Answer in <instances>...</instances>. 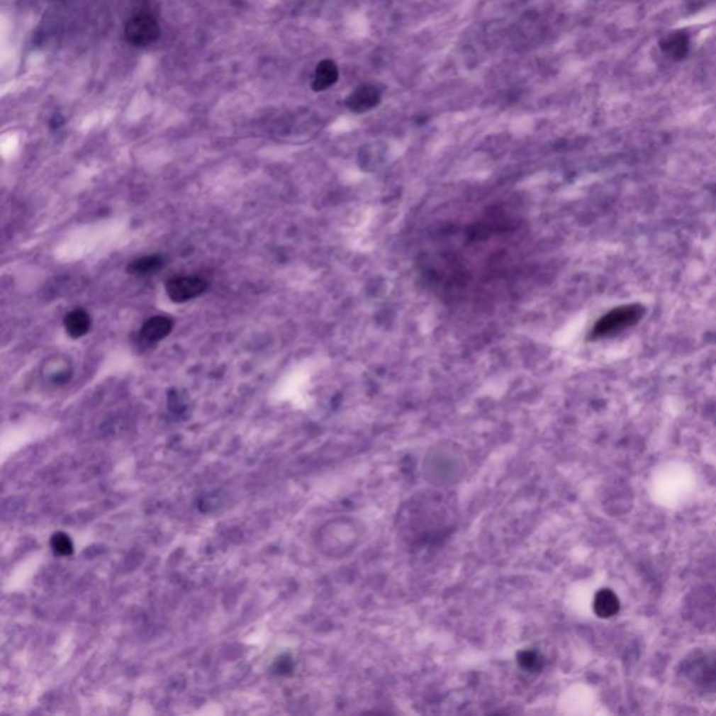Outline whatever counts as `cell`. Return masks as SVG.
I'll return each mask as SVG.
<instances>
[{
  "mask_svg": "<svg viewBox=\"0 0 716 716\" xmlns=\"http://www.w3.org/2000/svg\"><path fill=\"white\" fill-rule=\"evenodd\" d=\"M466 470L464 454L452 445H440L430 449L421 462L423 479L437 490H447L459 484Z\"/></svg>",
  "mask_w": 716,
  "mask_h": 716,
  "instance_id": "6da1fadb",
  "label": "cell"
},
{
  "mask_svg": "<svg viewBox=\"0 0 716 716\" xmlns=\"http://www.w3.org/2000/svg\"><path fill=\"white\" fill-rule=\"evenodd\" d=\"M364 537V527L357 519L337 516L328 520L318 532V550L330 560H343L353 554Z\"/></svg>",
  "mask_w": 716,
  "mask_h": 716,
  "instance_id": "7a4b0ae2",
  "label": "cell"
},
{
  "mask_svg": "<svg viewBox=\"0 0 716 716\" xmlns=\"http://www.w3.org/2000/svg\"><path fill=\"white\" fill-rule=\"evenodd\" d=\"M644 315V309L639 306H625L615 308L606 313L599 322L595 325L592 335L593 337H609L622 332L624 329L635 325L641 316Z\"/></svg>",
  "mask_w": 716,
  "mask_h": 716,
  "instance_id": "3957f363",
  "label": "cell"
},
{
  "mask_svg": "<svg viewBox=\"0 0 716 716\" xmlns=\"http://www.w3.org/2000/svg\"><path fill=\"white\" fill-rule=\"evenodd\" d=\"M161 30L155 17L149 13H136L125 24L126 41L138 48L149 47L160 38Z\"/></svg>",
  "mask_w": 716,
  "mask_h": 716,
  "instance_id": "277c9868",
  "label": "cell"
},
{
  "mask_svg": "<svg viewBox=\"0 0 716 716\" xmlns=\"http://www.w3.org/2000/svg\"><path fill=\"white\" fill-rule=\"evenodd\" d=\"M207 289V283L201 277L188 276V277H175L167 281L165 291L171 301L177 304L188 303L199 296H202Z\"/></svg>",
  "mask_w": 716,
  "mask_h": 716,
  "instance_id": "5b68a950",
  "label": "cell"
},
{
  "mask_svg": "<svg viewBox=\"0 0 716 716\" xmlns=\"http://www.w3.org/2000/svg\"><path fill=\"white\" fill-rule=\"evenodd\" d=\"M379 103H381V91L371 84L359 86L346 99V106L356 113L368 112Z\"/></svg>",
  "mask_w": 716,
  "mask_h": 716,
  "instance_id": "8992f818",
  "label": "cell"
},
{
  "mask_svg": "<svg viewBox=\"0 0 716 716\" xmlns=\"http://www.w3.org/2000/svg\"><path fill=\"white\" fill-rule=\"evenodd\" d=\"M174 329V320L168 316H153L140 329L139 337L145 345H154L165 339Z\"/></svg>",
  "mask_w": 716,
  "mask_h": 716,
  "instance_id": "52a82bcc",
  "label": "cell"
},
{
  "mask_svg": "<svg viewBox=\"0 0 716 716\" xmlns=\"http://www.w3.org/2000/svg\"><path fill=\"white\" fill-rule=\"evenodd\" d=\"M337 80H339L337 65L330 59H325V60L319 62L315 69L313 80H312V90L313 91H325V90L330 89Z\"/></svg>",
  "mask_w": 716,
  "mask_h": 716,
  "instance_id": "ba28073f",
  "label": "cell"
},
{
  "mask_svg": "<svg viewBox=\"0 0 716 716\" xmlns=\"http://www.w3.org/2000/svg\"><path fill=\"white\" fill-rule=\"evenodd\" d=\"M91 318L83 309H74L69 312L65 318V329L67 335L73 339H80L90 332Z\"/></svg>",
  "mask_w": 716,
  "mask_h": 716,
  "instance_id": "9c48e42d",
  "label": "cell"
},
{
  "mask_svg": "<svg viewBox=\"0 0 716 716\" xmlns=\"http://www.w3.org/2000/svg\"><path fill=\"white\" fill-rule=\"evenodd\" d=\"M593 610L602 618H610L620 610V600L610 589H602L596 593L593 600Z\"/></svg>",
  "mask_w": 716,
  "mask_h": 716,
  "instance_id": "30bf717a",
  "label": "cell"
},
{
  "mask_svg": "<svg viewBox=\"0 0 716 716\" xmlns=\"http://www.w3.org/2000/svg\"><path fill=\"white\" fill-rule=\"evenodd\" d=\"M44 374L47 378H50L52 384L63 385L70 381L73 371H72V365L65 358L52 357L44 365Z\"/></svg>",
  "mask_w": 716,
  "mask_h": 716,
  "instance_id": "8fae6325",
  "label": "cell"
},
{
  "mask_svg": "<svg viewBox=\"0 0 716 716\" xmlns=\"http://www.w3.org/2000/svg\"><path fill=\"white\" fill-rule=\"evenodd\" d=\"M690 48V38L686 33L678 31L666 37L662 43V50L667 56L673 59H681L687 55Z\"/></svg>",
  "mask_w": 716,
  "mask_h": 716,
  "instance_id": "7c38bea8",
  "label": "cell"
},
{
  "mask_svg": "<svg viewBox=\"0 0 716 716\" xmlns=\"http://www.w3.org/2000/svg\"><path fill=\"white\" fill-rule=\"evenodd\" d=\"M164 264L162 257L158 255L143 256L129 263L128 272L136 276H146L160 270Z\"/></svg>",
  "mask_w": 716,
  "mask_h": 716,
  "instance_id": "4fadbf2b",
  "label": "cell"
},
{
  "mask_svg": "<svg viewBox=\"0 0 716 716\" xmlns=\"http://www.w3.org/2000/svg\"><path fill=\"white\" fill-rule=\"evenodd\" d=\"M52 549L55 553L60 554V556H69L73 553V543L70 540V537L65 533H56L52 536L51 540Z\"/></svg>",
  "mask_w": 716,
  "mask_h": 716,
  "instance_id": "5bb4252c",
  "label": "cell"
},
{
  "mask_svg": "<svg viewBox=\"0 0 716 716\" xmlns=\"http://www.w3.org/2000/svg\"><path fill=\"white\" fill-rule=\"evenodd\" d=\"M519 666L523 667L525 670L527 671H532V670H536L540 667V658L537 656V654L535 652H530V651H525L519 655Z\"/></svg>",
  "mask_w": 716,
  "mask_h": 716,
  "instance_id": "9a60e30c",
  "label": "cell"
},
{
  "mask_svg": "<svg viewBox=\"0 0 716 716\" xmlns=\"http://www.w3.org/2000/svg\"><path fill=\"white\" fill-rule=\"evenodd\" d=\"M276 671H277L279 674H284V673H287V671H291V662H290V659L284 661V659L281 658V659L277 662Z\"/></svg>",
  "mask_w": 716,
  "mask_h": 716,
  "instance_id": "2e32d148",
  "label": "cell"
}]
</instances>
